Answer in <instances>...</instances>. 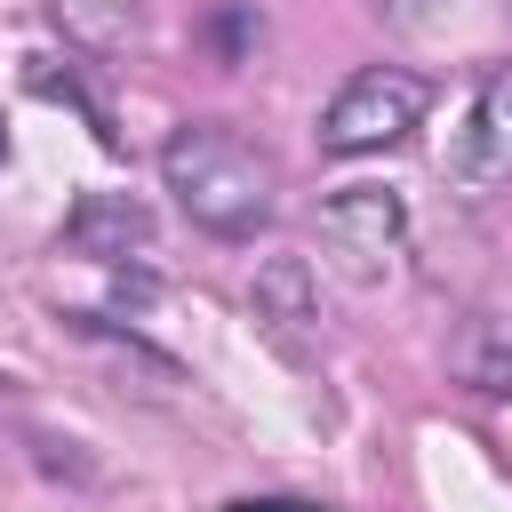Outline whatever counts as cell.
Masks as SVG:
<instances>
[{
  "label": "cell",
  "mask_w": 512,
  "mask_h": 512,
  "mask_svg": "<svg viewBox=\"0 0 512 512\" xmlns=\"http://www.w3.org/2000/svg\"><path fill=\"white\" fill-rule=\"evenodd\" d=\"M440 176L464 200H496L512 192V64H488L480 88L464 96L448 144H440Z\"/></svg>",
  "instance_id": "3957f363"
},
{
  "label": "cell",
  "mask_w": 512,
  "mask_h": 512,
  "mask_svg": "<svg viewBox=\"0 0 512 512\" xmlns=\"http://www.w3.org/2000/svg\"><path fill=\"white\" fill-rule=\"evenodd\" d=\"M248 312H256V336L280 360L312 368V352H320V288H312L304 256H264L256 280H248Z\"/></svg>",
  "instance_id": "5b68a950"
},
{
  "label": "cell",
  "mask_w": 512,
  "mask_h": 512,
  "mask_svg": "<svg viewBox=\"0 0 512 512\" xmlns=\"http://www.w3.org/2000/svg\"><path fill=\"white\" fill-rule=\"evenodd\" d=\"M64 240L96 264H120V256H144L152 248V208L128 200V192H88L72 216H64Z\"/></svg>",
  "instance_id": "8992f818"
},
{
  "label": "cell",
  "mask_w": 512,
  "mask_h": 512,
  "mask_svg": "<svg viewBox=\"0 0 512 512\" xmlns=\"http://www.w3.org/2000/svg\"><path fill=\"white\" fill-rule=\"evenodd\" d=\"M0 152H8V144H0Z\"/></svg>",
  "instance_id": "8fae6325"
},
{
  "label": "cell",
  "mask_w": 512,
  "mask_h": 512,
  "mask_svg": "<svg viewBox=\"0 0 512 512\" xmlns=\"http://www.w3.org/2000/svg\"><path fill=\"white\" fill-rule=\"evenodd\" d=\"M160 184L208 240H256L280 216V160L224 120H184L160 144Z\"/></svg>",
  "instance_id": "6da1fadb"
},
{
  "label": "cell",
  "mask_w": 512,
  "mask_h": 512,
  "mask_svg": "<svg viewBox=\"0 0 512 512\" xmlns=\"http://www.w3.org/2000/svg\"><path fill=\"white\" fill-rule=\"evenodd\" d=\"M88 48H120V40H136V16H144V0H48Z\"/></svg>",
  "instance_id": "ba28073f"
},
{
  "label": "cell",
  "mask_w": 512,
  "mask_h": 512,
  "mask_svg": "<svg viewBox=\"0 0 512 512\" xmlns=\"http://www.w3.org/2000/svg\"><path fill=\"white\" fill-rule=\"evenodd\" d=\"M368 8H376L392 32H416V24H432V16H440V0H368Z\"/></svg>",
  "instance_id": "9c48e42d"
},
{
  "label": "cell",
  "mask_w": 512,
  "mask_h": 512,
  "mask_svg": "<svg viewBox=\"0 0 512 512\" xmlns=\"http://www.w3.org/2000/svg\"><path fill=\"white\" fill-rule=\"evenodd\" d=\"M456 368H464V384H480V392H512V320H504V312H480V320L464 328Z\"/></svg>",
  "instance_id": "52a82bcc"
},
{
  "label": "cell",
  "mask_w": 512,
  "mask_h": 512,
  "mask_svg": "<svg viewBox=\"0 0 512 512\" xmlns=\"http://www.w3.org/2000/svg\"><path fill=\"white\" fill-rule=\"evenodd\" d=\"M320 240H328V256L344 264V280L376 288V280H392L400 256H408V208H400V192H384V184H344V192L320 200Z\"/></svg>",
  "instance_id": "277c9868"
},
{
  "label": "cell",
  "mask_w": 512,
  "mask_h": 512,
  "mask_svg": "<svg viewBox=\"0 0 512 512\" xmlns=\"http://www.w3.org/2000/svg\"><path fill=\"white\" fill-rule=\"evenodd\" d=\"M232 512H320V504H288V496H240Z\"/></svg>",
  "instance_id": "30bf717a"
},
{
  "label": "cell",
  "mask_w": 512,
  "mask_h": 512,
  "mask_svg": "<svg viewBox=\"0 0 512 512\" xmlns=\"http://www.w3.org/2000/svg\"><path fill=\"white\" fill-rule=\"evenodd\" d=\"M424 112H432V80L424 72H408V64H360L328 96V112H320V152H336V160L392 152V144H408L424 128Z\"/></svg>",
  "instance_id": "7a4b0ae2"
}]
</instances>
